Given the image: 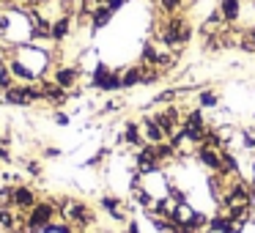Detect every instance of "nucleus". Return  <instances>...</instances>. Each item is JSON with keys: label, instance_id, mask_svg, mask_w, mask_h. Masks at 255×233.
I'll list each match as a JSON object with an SVG mask.
<instances>
[{"label": "nucleus", "instance_id": "nucleus-9", "mask_svg": "<svg viewBox=\"0 0 255 233\" xmlns=\"http://www.w3.org/2000/svg\"><path fill=\"white\" fill-rule=\"evenodd\" d=\"M72 28H74V17H72V14H58V17L52 19V28H50L52 41H55V44L66 41L69 36H72Z\"/></svg>", "mask_w": 255, "mask_h": 233}, {"label": "nucleus", "instance_id": "nucleus-20", "mask_svg": "<svg viewBox=\"0 0 255 233\" xmlns=\"http://www.w3.org/2000/svg\"><path fill=\"white\" fill-rule=\"evenodd\" d=\"M22 170H25V173H30L33 178H39L41 173H44V167H41V162H39V159H33V156H25V159H22Z\"/></svg>", "mask_w": 255, "mask_h": 233}, {"label": "nucleus", "instance_id": "nucleus-26", "mask_svg": "<svg viewBox=\"0 0 255 233\" xmlns=\"http://www.w3.org/2000/svg\"><path fill=\"white\" fill-rule=\"evenodd\" d=\"M3 6H17V8H28L30 0H3Z\"/></svg>", "mask_w": 255, "mask_h": 233}, {"label": "nucleus", "instance_id": "nucleus-15", "mask_svg": "<svg viewBox=\"0 0 255 233\" xmlns=\"http://www.w3.org/2000/svg\"><path fill=\"white\" fill-rule=\"evenodd\" d=\"M143 85V66H129L121 72V88H134Z\"/></svg>", "mask_w": 255, "mask_h": 233}, {"label": "nucleus", "instance_id": "nucleus-17", "mask_svg": "<svg viewBox=\"0 0 255 233\" xmlns=\"http://www.w3.org/2000/svg\"><path fill=\"white\" fill-rule=\"evenodd\" d=\"M192 217H195V209L189 203H176L173 206V220H176L178 225H189Z\"/></svg>", "mask_w": 255, "mask_h": 233}, {"label": "nucleus", "instance_id": "nucleus-24", "mask_svg": "<svg viewBox=\"0 0 255 233\" xmlns=\"http://www.w3.org/2000/svg\"><path fill=\"white\" fill-rule=\"evenodd\" d=\"M8 162H14L11 159V151H8V145L0 143V165H8Z\"/></svg>", "mask_w": 255, "mask_h": 233}, {"label": "nucleus", "instance_id": "nucleus-14", "mask_svg": "<svg viewBox=\"0 0 255 233\" xmlns=\"http://www.w3.org/2000/svg\"><path fill=\"white\" fill-rule=\"evenodd\" d=\"M220 14L225 22H236L242 14V0H220Z\"/></svg>", "mask_w": 255, "mask_h": 233}, {"label": "nucleus", "instance_id": "nucleus-2", "mask_svg": "<svg viewBox=\"0 0 255 233\" xmlns=\"http://www.w3.org/2000/svg\"><path fill=\"white\" fill-rule=\"evenodd\" d=\"M189 39H192V25L184 17H178V14H170L165 19V25L159 28V41L165 47H181Z\"/></svg>", "mask_w": 255, "mask_h": 233}, {"label": "nucleus", "instance_id": "nucleus-11", "mask_svg": "<svg viewBox=\"0 0 255 233\" xmlns=\"http://www.w3.org/2000/svg\"><path fill=\"white\" fill-rule=\"evenodd\" d=\"M195 159L206 167L209 173H220V148H209V145H198Z\"/></svg>", "mask_w": 255, "mask_h": 233}, {"label": "nucleus", "instance_id": "nucleus-16", "mask_svg": "<svg viewBox=\"0 0 255 233\" xmlns=\"http://www.w3.org/2000/svg\"><path fill=\"white\" fill-rule=\"evenodd\" d=\"M113 14H116V11H113L110 6H105V3H102V6L96 8L94 14H91V28H94V30L105 28V25H107V22H110V19H113Z\"/></svg>", "mask_w": 255, "mask_h": 233}, {"label": "nucleus", "instance_id": "nucleus-25", "mask_svg": "<svg viewBox=\"0 0 255 233\" xmlns=\"http://www.w3.org/2000/svg\"><path fill=\"white\" fill-rule=\"evenodd\" d=\"M52 118H55V123H58V126H69V116H66L63 110H58Z\"/></svg>", "mask_w": 255, "mask_h": 233}, {"label": "nucleus", "instance_id": "nucleus-27", "mask_svg": "<svg viewBox=\"0 0 255 233\" xmlns=\"http://www.w3.org/2000/svg\"><path fill=\"white\" fill-rule=\"evenodd\" d=\"M124 233H140V225H137L134 220H129V222H127V231H124Z\"/></svg>", "mask_w": 255, "mask_h": 233}, {"label": "nucleus", "instance_id": "nucleus-10", "mask_svg": "<svg viewBox=\"0 0 255 233\" xmlns=\"http://www.w3.org/2000/svg\"><path fill=\"white\" fill-rule=\"evenodd\" d=\"M140 132H143V140H145L148 145H156V143H165V140H167V134L162 132L159 123H156L151 116H143V118H140Z\"/></svg>", "mask_w": 255, "mask_h": 233}, {"label": "nucleus", "instance_id": "nucleus-13", "mask_svg": "<svg viewBox=\"0 0 255 233\" xmlns=\"http://www.w3.org/2000/svg\"><path fill=\"white\" fill-rule=\"evenodd\" d=\"M220 173L222 176H228V178H239V159H236V154L233 151H228V148H222L220 151Z\"/></svg>", "mask_w": 255, "mask_h": 233}, {"label": "nucleus", "instance_id": "nucleus-21", "mask_svg": "<svg viewBox=\"0 0 255 233\" xmlns=\"http://www.w3.org/2000/svg\"><path fill=\"white\" fill-rule=\"evenodd\" d=\"M189 228H192L195 233H198V231H206V228H209V217H206L203 211H195V217L189 220Z\"/></svg>", "mask_w": 255, "mask_h": 233}, {"label": "nucleus", "instance_id": "nucleus-3", "mask_svg": "<svg viewBox=\"0 0 255 233\" xmlns=\"http://www.w3.org/2000/svg\"><path fill=\"white\" fill-rule=\"evenodd\" d=\"M55 217H58V200L41 198V200H36V206L25 214V225L30 228V233H41L52 225Z\"/></svg>", "mask_w": 255, "mask_h": 233}, {"label": "nucleus", "instance_id": "nucleus-1", "mask_svg": "<svg viewBox=\"0 0 255 233\" xmlns=\"http://www.w3.org/2000/svg\"><path fill=\"white\" fill-rule=\"evenodd\" d=\"M58 214L66 222H72L77 231H88V228L96 225V211L85 200L77 198H58Z\"/></svg>", "mask_w": 255, "mask_h": 233}, {"label": "nucleus", "instance_id": "nucleus-4", "mask_svg": "<svg viewBox=\"0 0 255 233\" xmlns=\"http://www.w3.org/2000/svg\"><path fill=\"white\" fill-rule=\"evenodd\" d=\"M91 85L99 91H105V94H113V91H121V72H113V69H107L105 63H99L94 72V77H91Z\"/></svg>", "mask_w": 255, "mask_h": 233}, {"label": "nucleus", "instance_id": "nucleus-6", "mask_svg": "<svg viewBox=\"0 0 255 233\" xmlns=\"http://www.w3.org/2000/svg\"><path fill=\"white\" fill-rule=\"evenodd\" d=\"M36 189L30 187V184H25V181H19V184H14V192H11V209H17V211H22V214H28L30 209L36 206Z\"/></svg>", "mask_w": 255, "mask_h": 233}, {"label": "nucleus", "instance_id": "nucleus-18", "mask_svg": "<svg viewBox=\"0 0 255 233\" xmlns=\"http://www.w3.org/2000/svg\"><path fill=\"white\" fill-rule=\"evenodd\" d=\"M154 151H156V159H159L162 165H167V162H173V159L178 156V151L170 145V140H165V143H156Z\"/></svg>", "mask_w": 255, "mask_h": 233}, {"label": "nucleus", "instance_id": "nucleus-22", "mask_svg": "<svg viewBox=\"0 0 255 233\" xmlns=\"http://www.w3.org/2000/svg\"><path fill=\"white\" fill-rule=\"evenodd\" d=\"M198 102H200V107H217V102H220V96H217L214 91H200Z\"/></svg>", "mask_w": 255, "mask_h": 233}, {"label": "nucleus", "instance_id": "nucleus-7", "mask_svg": "<svg viewBox=\"0 0 255 233\" xmlns=\"http://www.w3.org/2000/svg\"><path fill=\"white\" fill-rule=\"evenodd\" d=\"M80 77H83L80 66H72V63H58V66L52 69V80H55L61 88H66V91H77Z\"/></svg>", "mask_w": 255, "mask_h": 233}, {"label": "nucleus", "instance_id": "nucleus-8", "mask_svg": "<svg viewBox=\"0 0 255 233\" xmlns=\"http://www.w3.org/2000/svg\"><path fill=\"white\" fill-rule=\"evenodd\" d=\"M99 209H102V211H107V214H110L116 222H124V225L129 222L127 209H124V203L116 198V195H102V198H99Z\"/></svg>", "mask_w": 255, "mask_h": 233}, {"label": "nucleus", "instance_id": "nucleus-23", "mask_svg": "<svg viewBox=\"0 0 255 233\" xmlns=\"http://www.w3.org/2000/svg\"><path fill=\"white\" fill-rule=\"evenodd\" d=\"M181 3H184V0H159V8L167 14V17H170V14H178Z\"/></svg>", "mask_w": 255, "mask_h": 233}, {"label": "nucleus", "instance_id": "nucleus-12", "mask_svg": "<svg viewBox=\"0 0 255 233\" xmlns=\"http://www.w3.org/2000/svg\"><path fill=\"white\" fill-rule=\"evenodd\" d=\"M121 143L132 145L134 151H140V148H143V145H145V140H143V132H140V123H137V121H129L127 126H124Z\"/></svg>", "mask_w": 255, "mask_h": 233}, {"label": "nucleus", "instance_id": "nucleus-19", "mask_svg": "<svg viewBox=\"0 0 255 233\" xmlns=\"http://www.w3.org/2000/svg\"><path fill=\"white\" fill-rule=\"evenodd\" d=\"M181 126H189V129H206V118H203V110H189L187 116H184Z\"/></svg>", "mask_w": 255, "mask_h": 233}, {"label": "nucleus", "instance_id": "nucleus-5", "mask_svg": "<svg viewBox=\"0 0 255 233\" xmlns=\"http://www.w3.org/2000/svg\"><path fill=\"white\" fill-rule=\"evenodd\" d=\"M151 118L159 123V129L167 134V137H170V134H176L178 129H181V121H184V116L178 113V107H173V105H165L162 110H156Z\"/></svg>", "mask_w": 255, "mask_h": 233}, {"label": "nucleus", "instance_id": "nucleus-28", "mask_svg": "<svg viewBox=\"0 0 255 233\" xmlns=\"http://www.w3.org/2000/svg\"><path fill=\"white\" fill-rule=\"evenodd\" d=\"M44 156H50V159H55V156H61V148H44Z\"/></svg>", "mask_w": 255, "mask_h": 233}, {"label": "nucleus", "instance_id": "nucleus-30", "mask_svg": "<svg viewBox=\"0 0 255 233\" xmlns=\"http://www.w3.org/2000/svg\"><path fill=\"white\" fill-rule=\"evenodd\" d=\"M0 176H3V167H0Z\"/></svg>", "mask_w": 255, "mask_h": 233}, {"label": "nucleus", "instance_id": "nucleus-29", "mask_svg": "<svg viewBox=\"0 0 255 233\" xmlns=\"http://www.w3.org/2000/svg\"><path fill=\"white\" fill-rule=\"evenodd\" d=\"M247 36H250V39H253V44H255V25H253V28L247 30Z\"/></svg>", "mask_w": 255, "mask_h": 233}]
</instances>
